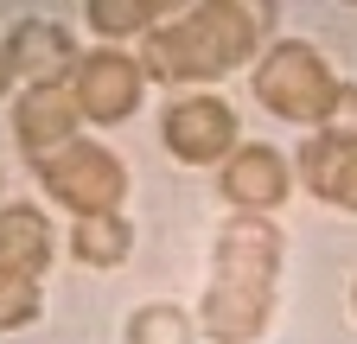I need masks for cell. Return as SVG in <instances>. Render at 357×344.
<instances>
[{
    "mask_svg": "<svg viewBox=\"0 0 357 344\" xmlns=\"http://www.w3.org/2000/svg\"><path fill=\"white\" fill-rule=\"evenodd\" d=\"M275 281H281V230L261 217H236L211 255L204 331L217 344H255V331L275 313Z\"/></svg>",
    "mask_w": 357,
    "mask_h": 344,
    "instance_id": "6da1fadb",
    "label": "cell"
},
{
    "mask_svg": "<svg viewBox=\"0 0 357 344\" xmlns=\"http://www.w3.org/2000/svg\"><path fill=\"white\" fill-rule=\"evenodd\" d=\"M261 45V19L249 7H230V0H204L185 19H172L147 38V70L166 83H211L230 77L236 64H249Z\"/></svg>",
    "mask_w": 357,
    "mask_h": 344,
    "instance_id": "7a4b0ae2",
    "label": "cell"
},
{
    "mask_svg": "<svg viewBox=\"0 0 357 344\" xmlns=\"http://www.w3.org/2000/svg\"><path fill=\"white\" fill-rule=\"evenodd\" d=\"M255 96H261L268 115H281V121H332L344 83L326 70V58L312 45L281 38V45L261 58V70H255Z\"/></svg>",
    "mask_w": 357,
    "mask_h": 344,
    "instance_id": "3957f363",
    "label": "cell"
},
{
    "mask_svg": "<svg viewBox=\"0 0 357 344\" xmlns=\"http://www.w3.org/2000/svg\"><path fill=\"white\" fill-rule=\"evenodd\" d=\"M32 172L45 179V191H52L58 204L77 210V217H102V210H115L121 191H128L121 159L109 147H96V141H70L58 153H45V159H32Z\"/></svg>",
    "mask_w": 357,
    "mask_h": 344,
    "instance_id": "277c9868",
    "label": "cell"
},
{
    "mask_svg": "<svg viewBox=\"0 0 357 344\" xmlns=\"http://www.w3.org/2000/svg\"><path fill=\"white\" fill-rule=\"evenodd\" d=\"M77 90V109L89 121H128L134 109H141V90H147V70L134 64L128 52H89L70 77Z\"/></svg>",
    "mask_w": 357,
    "mask_h": 344,
    "instance_id": "5b68a950",
    "label": "cell"
},
{
    "mask_svg": "<svg viewBox=\"0 0 357 344\" xmlns=\"http://www.w3.org/2000/svg\"><path fill=\"white\" fill-rule=\"evenodd\" d=\"M160 141L172 159H185V166H211L230 153L236 141V115L230 102H217V96H185V102H172L166 121H160Z\"/></svg>",
    "mask_w": 357,
    "mask_h": 344,
    "instance_id": "8992f818",
    "label": "cell"
},
{
    "mask_svg": "<svg viewBox=\"0 0 357 344\" xmlns=\"http://www.w3.org/2000/svg\"><path fill=\"white\" fill-rule=\"evenodd\" d=\"M77 90L70 83H38V90H26V102L13 109V134L26 147V159H45L77 141Z\"/></svg>",
    "mask_w": 357,
    "mask_h": 344,
    "instance_id": "52a82bcc",
    "label": "cell"
},
{
    "mask_svg": "<svg viewBox=\"0 0 357 344\" xmlns=\"http://www.w3.org/2000/svg\"><path fill=\"white\" fill-rule=\"evenodd\" d=\"M230 204H243L249 217L255 210H275L287 198V159L275 147H236L230 166H223V185H217Z\"/></svg>",
    "mask_w": 357,
    "mask_h": 344,
    "instance_id": "ba28073f",
    "label": "cell"
},
{
    "mask_svg": "<svg viewBox=\"0 0 357 344\" xmlns=\"http://www.w3.org/2000/svg\"><path fill=\"white\" fill-rule=\"evenodd\" d=\"M7 52H13V77H26L32 90L38 83H64V70L77 64V45L64 26H45V19H20L7 32Z\"/></svg>",
    "mask_w": 357,
    "mask_h": 344,
    "instance_id": "9c48e42d",
    "label": "cell"
},
{
    "mask_svg": "<svg viewBox=\"0 0 357 344\" xmlns=\"http://www.w3.org/2000/svg\"><path fill=\"white\" fill-rule=\"evenodd\" d=\"M300 172H306V185L319 191L326 204H338V210H357V141H338V134L306 141V153H300Z\"/></svg>",
    "mask_w": 357,
    "mask_h": 344,
    "instance_id": "30bf717a",
    "label": "cell"
},
{
    "mask_svg": "<svg viewBox=\"0 0 357 344\" xmlns=\"http://www.w3.org/2000/svg\"><path fill=\"white\" fill-rule=\"evenodd\" d=\"M45 262H52V224H45V210H32V204L0 210V274L38 281Z\"/></svg>",
    "mask_w": 357,
    "mask_h": 344,
    "instance_id": "8fae6325",
    "label": "cell"
},
{
    "mask_svg": "<svg viewBox=\"0 0 357 344\" xmlns=\"http://www.w3.org/2000/svg\"><path fill=\"white\" fill-rule=\"evenodd\" d=\"M70 249H77V262H89V268H115V262H128L134 230H128V217H115V210H102V217H77Z\"/></svg>",
    "mask_w": 357,
    "mask_h": 344,
    "instance_id": "7c38bea8",
    "label": "cell"
},
{
    "mask_svg": "<svg viewBox=\"0 0 357 344\" xmlns=\"http://www.w3.org/2000/svg\"><path fill=\"white\" fill-rule=\"evenodd\" d=\"M160 13H166L160 0H96V7H89V26L109 32V38H128V32H147Z\"/></svg>",
    "mask_w": 357,
    "mask_h": 344,
    "instance_id": "4fadbf2b",
    "label": "cell"
},
{
    "mask_svg": "<svg viewBox=\"0 0 357 344\" xmlns=\"http://www.w3.org/2000/svg\"><path fill=\"white\" fill-rule=\"evenodd\" d=\"M128 344H192V319L178 306H141L128 319Z\"/></svg>",
    "mask_w": 357,
    "mask_h": 344,
    "instance_id": "5bb4252c",
    "label": "cell"
},
{
    "mask_svg": "<svg viewBox=\"0 0 357 344\" xmlns=\"http://www.w3.org/2000/svg\"><path fill=\"white\" fill-rule=\"evenodd\" d=\"M32 319H38V281H26V274H0V331L32 325Z\"/></svg>",
    "mask_w": 357,
    "mask_h": 344,
    "instance_id": "9a60e30c",
    "label": "cell"
},
{
    "mask_svg": "<svg viewBox=\"0 0 357 344\" xmlns=\"http://www.w3.org/2000/svg\"><path fill=\"white\" fill-rule=\"evenodd\" d=\"M332 115H338V127H326V134H338V141H357V90H344Z\"/></svg>",
    "mask_w": 357,
    "mask_h": 344,
    "instance_id": "2e32d148",
    "label": "cell"
},
{
    "mask_svg": "<svg viewBox=\"0 0 357 344\" xmlns=\"http://www.w3.org/2000/svg\"><path fill=\"white\" fill-rule=\"evenodd\" d=\"M7 90H13V52L0 45V96H7Z\"/></svg>",
    "mask_w": 357,
    "mask_h": 344,
    "instance_id": "e0dca14e",
    "label": "cell"
},
{
    "mask_svg": "<svg viewBox=\"0 0 357 344\" xmlns=\"http://www.w3.org/2000/svg\"><path fill=\"white\" fill-rule=\"evenodd\" d=\"M351 299H357V287H351Z\"/></svg>",
    "mask_w": 357,
    "mask_h": 344,
    "instance_id": "ac0fdd59",
    "label": "cell"
}]
</instances>
